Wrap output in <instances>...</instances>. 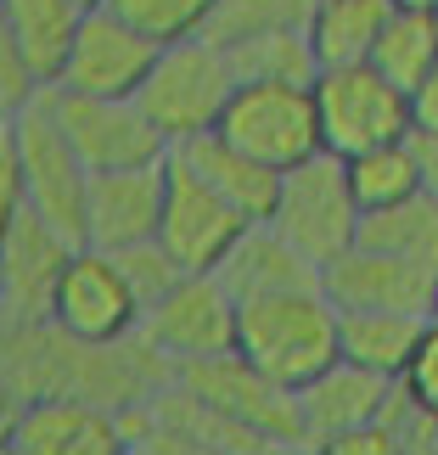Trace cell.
Segmentation results:
<instances>
[{"instance_id": "cell-24", "label": "cell", "mask_w": 438, "mask_h": 455, "mask_svg": "<svg viewBox=\"0 0 438 455\" xmlns=\"http://www.w3.org/2000/svg\"><path fill=\"white\" fill-rule=\"evenodd\" d=\"M225 51H231L236 79H275V84L321 79V51H315L309 28H270V34H253V40L225 45Z\"/></svg>"}, {"instance_id": "cell-18", "label": "cell", "mask_w": 438, "mask_h": 455, "mask_svg": "<svg viewBox=\"0 0 438 455\" xmlns=\"http://www.w3.org/2000/svg\"><path fill=\"white\" fill-rule=\"evenodd\" d=\"M388 394H394V382L365 371L354 360L326 365L309 388H298V405H304V450H331L338 439H348V433L382 422Z\"/></svg>"}, {"instance_id": "cell-22", "label": "cell", "mask_w": 438, "mask_h": 455, "mask_svg": "<svg viewBox=\"0 0 438 455\" xmlns=\"http://www.w3.org/2000/svg\"><path fill=\"white\" fill-rule=\"evenodd\" d=\"M433 315H405V309H343V360L365 371L399 382L422 348Z\"/></svg>"}, {"instance_id": "cell-5", "label": "cell", "mask_w": 438, "mask_h": 455, "mask_svg": "<svg viewBox=\"0 0 438 455\" xmlns=\"http://www.w3.org/2000/svg\"><path fill=\"white\" fill-rule=\"evenodd\" d=\"M309 265H331L360 242L365 231V208L354 197V180H348V157L338 152H315L309 164L282 169V191H275L270 220Z\"/></svg>"}, {"instance_id": "cell-25", "label": "cell", "mask_w": 438, "mask_h": 455, "mask_svg": "<svg viewBox=\"0 0 438 455\" xmlns=\"http://www.w3.org/2000/svg\"><path fill=\"white\" fill-rule=\"evenodd\" d=\"M371 62L394 84L416 91V84L433 74V62H438V17L433 12H416V6H399V0H394V17H388V28H382Z\"/></svg>"}, {"instance_id": "cell-32", "label": "cell", "mask_w": 438, "mask_h": 455, "mask_svg": "<svg viewBox=\"0 0 438 455\" xmlns=\"http://www.w3.org/2000/svg\"><path fill=\"white\" fill-rule=\"evenodd\" d=\"M410 113H416V130H438V62H433V74L410 91Z\"/></svg>"}, {"instance_id": "cell-23", "label": "cell", "mask_w": 438, "mask_h": 455, "mask_svg": "<svg viewBox=\"0 0 438 455\" xmlns=\"http://www.w3.org/2000/svg\"><path fill=\"white\" fill-rule=\"evenodd\" d=\"M388 17H394V0H315L309 40H315V51H321V68L371 62Z\"/></svg>"}, {"instance_id": "cell-13", "label": "cell", "mask_w": 438, "mask_h": 455, "mask_svg": "<svg viewBox=\"0 0 438 455\" xmlns=\"http://www.w3.org/2000/svg\"><path fill=\"white\" fill-rule=\"evenodd\" d=\"M157 51L163 45H157L152 34H141L130 17H118L113 6H91L79 34H74V51H68V62H62L57 91H74V96H141Z\"/></svg>"}, {"instance_id": "cell-6", "label": "cell", "mask_w": 438, "mask_h": 455, "mask_svg": "<svg viewBox=\"0 0 438 455\" xmlns=\"http://www.w3.org/2000/svg\"><path fill=\"white\" fill-rule=\"evenodd\" d=\"M315 101H321L326 152H338V157H360L371 147L410 141V135H416L410 91L394 84L377 62L321 68V79H315Z\"/></svg>"}, {"instance_id": "cell-29", "label": "cell", "mask_w": 438, "mask_h": 455, "mask_svg": "<svg viewBox=\"0 0 438 455\" xmlns=\"http://www.w3.org/2000/svg\"><path fill=\"white\" fill-rule=\"evenodd\" d=\"M108 6L118 17H130L141 34H152L157 45H180V40L208 34L219 0H108Z\"/></svg>"}, {"instance_id": "cell-26", "label": "cell", "mask_w": 438, "mask_h": 455, "mask_svg": "<svg viewBox=\"0 0 438 455\" xmlns=\"http://www.w3.org/2000/svg\"><path fill=\"white\" fill-rule=\"evenodd\" d=\"M348 180H354V197H360L365 214H382V208H394V203L422 191V164H416L410 141H388V147L348 157Z\"/></svg>"}, {"instance_id": "cell-34", "label": "cell", "mask_w": 438, "mask_h": 455, "mask_svg": "<svg viewBox=\"0 0 438 455\" xmlns=\"http://www.w3.org/2000/svg\"><path fill=\"white\" fill-rule=\"evenodd\" d=\"M399 6H416V12H438V0H399Z\"/></svg>"}, {"instance_id": "cell-21", "label": "cell", "mask_w": 438, "mask_h": 455, "mask_svg": "<svg viewBox=\"0 0 438 455\" xmlns=\"http://www.w3.org/2000/svg\"><path fill=\"white\" fill-rule=\"evenodd\" d=\"M174 152H180L214 191H225V197H231L248 220H270L275 191H282V169L259 164L253 152H242L236 141H225L219 130H208V135H197V141H186V147H174Z\"/></svg>"}, {"instance_id": "cell-37", "label": "cell", "mask_w": 438, "mask_h": 455, "mask_svg": "<svg viewBox=\"0 0 438 455\" xmlns=\"http://www.w3.org/2000/svg\"><path fill=\"white\" fill-rule=\"evenodd\" d=\"M433 17H438V12H433Z\"/></svg>"}, {"instance_id": "cell-30", "label": "cell", "mask_w": 438, "mask_h": 455, "mask_svg": "<svg viewBox=\"0 0 438 455\" xmlns=\"http://www.w3.org/2000/svg\"><path fill=\"white\" fill-rule=\"evenodd\" d=\"M113 259L124 265V275L135 282V292H141V304H147V309H152V304H157V299H163V292H169V287L186 275V265H180V259H174V253L163 248V236L135 242V248H118Z\"/></svg>"}, {"instance_id": "cell-31", "label": "cell", "mask_w": 438, "mask_h": 455, "mask_svg": "<svg viewBox=\"0 0 438 455\" xmlns=\"http://www.w3.org/2000/svg\"><path fill=\"white\" fill-rule=\"evenodd\" d=\"M410 394H422L427 405L438 411V321L427 326V338H422V348H416V360H410V371L399 377Z\"/></svg>"}, {"instance_id": "cell-9", "label": "cell", "mask_w": 438, "mask_h": 455, "mask_svg": "<svg viewBox=\"0 0 438 455\" xmlns=\"http://www.w3.org/2000/svg\"><path fill=\"white\" fill-rule=\"evenodd\" d=\"M141 331L174 365L231 355L236 331H242V299L231 292V282H225L219 270H186L180 282L147 309Z\"/></svg>"}, {"instance_id": "cell-1", "label": "cell", "mask_w": 438, "mask_h": 455, "mask_svg": "<svg viewBox=\"0 0 438 455\" xmlns=\"http://www.w3.org/2000/svg\"><path fill=\"white\" fill-rule=\"evenodd\" d=\"M180 377L163 348L147 331L118 343H91L62 331L57 321H23L0 326V388L6 405H28V399H96V405H141L163 382Z\"/></svg>"}, {"instance_id": "cell-19", "label": "cell", "mask_w": 438, "mask_h": 455, "mask_svg": "<svg viewBox=\"0 0 438 455\" xmlns=\"http://www.w3.org/2000/svg\"><path fill=\"white\" fill-rule=\"evenodd\" d=\"M219 275L231 282L236 299H259V292H287V287H321L326 270L309 265L304 253L292 248V242L275 231V225L253 220L248 231H242V242L231 248V259L219 265Z\"/></svg>"}, {"instance_id": "cell-33", "label": "cell", "mask_w": 438, "mask_h": 455, "mask_svg": "<svg viewBox=\"0 0 438 455\" xmlns=\"http://www.w3.org/2000/svg\"><path fill=\"white\" fill-rule=\"evenodd\" d=\"M410 147H416V164H422V191L438 197V130H416Z\"/></svg>"}, {"instance_id": "cell-27", "label": "cell", "mask_w": 438, "mask_h": 455, "mask_svg": "<svg viewBox=\"0 0 438 455\" xmlns=\"http://www.w3.org/2000/svg\"><path fill=\"white\" fill-rule=\"evenodd\" d=\"M360 242H377V248H394V253L422 259V265L438 270V197L416 191V197L382 208V214H365Z\"/></svg>"}, {"instance_id": "cell-12", "label": "cell", "mask_w": 438, "mask_h": 455, "mask_svg": "<svg viewBox=\"0 0 438 455\" xmlns=\"http://www.w3.org/2000/svg\"><path fill=\"white\" fill-rule=\"evenodd\" d=\"M74 248L57 225H45L34 208H6V242H0V326L51 321V299L68 270Z\"/></svg>"}, {"instance_id": "cell-28", "label": "cell", "mask_w": 438, "mask_h": 455, "mask_svg": "<svg viewBox=\"0 0 438 455\" xmlns=\"http://www.w3.org/2000/svg\"><path fill=\"white\" fill-rule=\"evenodd\" d=\"M309 12H315V0H219L214 23H208V40L242 45L270 28H309Z\"/></svg>"}, {"instance_id": "cell-36", "label": "cell", "mask_w": 438, "mask_h": 455, "mask_svg": "<svg viewBox=\"0 0 438 455\" xmlns=\"http://www.w3.org/2000/svg\"><path fill=\"white\" fill-rule=\"evenodd\" d=\"M433 321H438V309H433Z\"/></svg>"}, {"instance_id": "cell-11", "label": "cell", "mask_w": 438, "mask_h": 455, "mask_svg": "<svg viewBox=\"0 0 438 455\" xmlns=\"http://www.w3.org/2000/svg\"><path fill=\"white\" fill-rule=\"evenodd\" d=\"M248 225L253 220L225 191L208 186L180 152H169V197H163V231L157 236L186 270H219Z\"/></svg>"}, {"instance_id": "cell-7", "label": "cell", "mask_w": 438, "mask_h": 455, "mask_svg": "<svg viewBox=\"0 0 438 455\" xmlns=\"http://www.w3.org/2000/svg\"><path fill=\"white\" fill-rule=\"evenodd\" d=\"M219 135L253 152L270 169H298L315 152H326L321 135V101L315 84H275V79H242L231 108L219 118Z\"/></svg>"}, {"instance_id": "cell-16", "label": "cell", "mask_w": 438, "mask_h": 455, "mask_svg": "<svg viewBox=\"0 0 438 455\" xmlns=\"http://www.w3.org/2000/svg\"><path fill=\"white\" fill-rule=\"evenodd\" d=\"M0 444L17 455H124V427L96 399H28L6 405Z\"/></svg>"}, {"instance_id": "cell-15", "label": "cell", "mask_w": 438, "mask_h": 455, "mask_svg": "<svg viewBox=\"0 0 438 455\" xmlns=\"http://www.w3.org/2000/svg\"><path fill=\"white\" fill-rule=\"evenodd\" d=\"M326 292L338 309H405L433 315L438 309V270L422 259H405L377 242H354L343 259L326 265Z\"/></svg>"}, {"instance_id": "cell-20", "label": "cell", "mask_w": 438, "mask_h": 455, "mask_svg": "<svg viewBox=\"0 0 438 455\" xmlns=\"http://www.w3.org/2000/svg\"><path fill=\"white\" fill-rule=\"evenodd\" d=\"M79 23H84L79 0H0V40L23 51L28 68L45 84L62 79V62L74 51Z\"/></svg>"}, {"instance_id": "cell-4", "label": "cell", "mask_w": 438, "mask_h": 455, "mask_svg": "<svg viewBox=\"0 0 438 455\" xmlns=\"http://www.w3.org/2000/svg\"><path fill=\"white\" fill-rule=\"evenodd\" d=\"M236 68H231V51L214 45L208 34L197 40H180V45H163L152 62V74L141 84V108L157 130H163L169 147H186L197 141V135L219 130L225 108H231L236 96Z\"/></svg>"}, {"instance_id": "cell-35", "label": "cell", "mask_w": 438, "mask_h": 455, "mask_svg": "<svg viewBox=\"0 0 438 455\" xmlns=\"http://www.w3.org/2000/svg\"><path fill=\"white\" fill-rule=\"evenodd\" d=\"M79 6H84V12H91V6H108V0H79Z\"/></svg>"}, {"instance_id": "cell-14", "label": "cell", "mask_w": 438, "mask_h": 455, "mask_svg": "<svg viewBox=\"0 0 438 455\" xmlns=\"http://www.w3.org/2000/svg\"><path fill=\"white\" fill-rule=\"evenodd\" d=\"M51 101H57V118H62L68 141L79 147V157L91 164V174L157 164V157L174 152L163 141V130L147 118V108L135 96H74V91H51Z\"/></svg>"}, {"instance_id": "cell-2", "label": "cell", "mask_w": 438, "mask_h": 455, "mask_svg": "<svg viewBox=\"0 0 438 455\" xmlns=\"http://www.w3.org/2000/svg\"><path fill=\"white\" fill-rule=\"evenodd\" d=\"M51 91L40 101H28L23 113H6V130H0L6 208H34L68 242H84V214H91V180L96 174L79 157V147L68 141Z\"/></svg>"}, {"instance_id": "cell-3", "label": "cell", "mask_w": 438, "mask_h": 455, "mask_svg": "<svg viewBox=\"0 0 438 455\" xmlns=\"http://www.w3.org/2000/svg\"><path fill=\"white\" fill-rule=\"evenodd\" d=\"M236 348L259 371H270L287 388H309L326 365L343 360V309L321 287H287V292H259L242 299V331Z\"/></svg>"}, {"instance_id": "cell-17", "label": "cell", "mask_w": 438, "mask_h": 455, "mask_svg": "<svg viewBox=\"0 0 438 455\" xmlns=\"http://www.w3.org/2000/svg\"><path fill=\"white\" fill-rule=\"evenodd\" d=\"M163 197H169V157L135 169H108L91 180V214H84V242L91 248H135L163 231Z\"/></svg>"}, {"instance_id": "cell-8", "label": "cell", "mask_w": 438, "mask_h": 455, "mask_svg": "<svg viewBox=\"0 0 438 455\" xmlns=\"http://www.w3.org/2000/svg\"><path fill=\"white\" fill-rule=\"evenodd\" d=\"M180 382H191V388H197L208 405H219L231 422L259 433L270 450H304V405H298V394L287 382H275L270 371H259L242 348L180 365Z\"/></svg>"}, {"instance_id": "cell-10", "label": "cell", "mask_w": 438, "mask_h": 455, "mask_svg": "<svg viewBox=\"0 0 438 455\" xmlns=\"http://www.w3.org/2000/svg\"><path fill=\"white\" fill-rule=\"evenodd\" d=\"M51 321L74 338H91V343H118V338H135L147 326V304L135 282L124 275V265L108 253V248H74L62 282H57V299H51Z\"/></svg>"}]
</instances>
